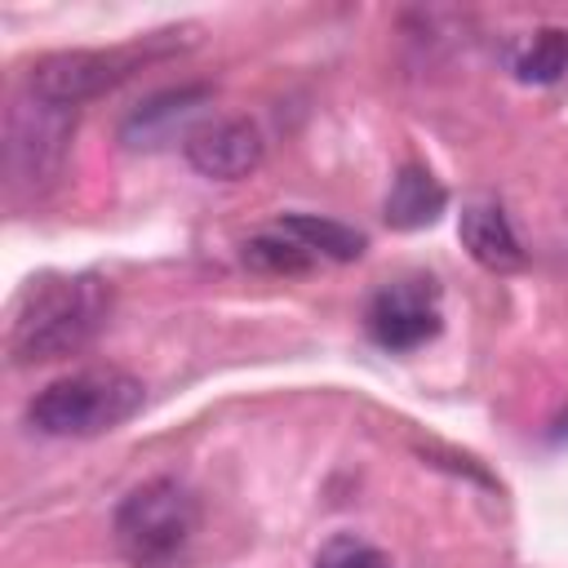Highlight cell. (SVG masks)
Listing matches in <instances>:
<instances>
[{"mask_svg": "<svg viewBox=\"0 0 568 568\" xmlns=\"http://www.w3.org/2000/svg\"><path fill=\"white\" fill-rule=\"evenodd\" d=\"M457 235L466 244V253L484 266V271H497V275H510L524 266V244L510 226V213L501 209V200L493 195H479L462 209V222H457Z\"/></svg>", "mask_w": 568, "mask_h": 568, "instance_id": "cell-9", "label": "cell"}, {"mask_svg": "<svg viewBox=\"0 0 568 568\" xmlns=\"http://www.w3.org/2000/svg\"><path fill=\"white\" fill-rule=\"evenodd\" d=\"M275 226L288 231L297 244H306L315 257H328V262H355L368 248L364 231H355L346 222H333V217H320V213H284Z\"/></svg>", "mask_w": 568, "mask_h": 568, "instance_id": "cell-11", "label": "cell"}, {"mask_svg": "<svg viewBox=\"0 0 568 568\" xmlns=\"http://www.w3.org/2000/svg\"><path fill=\"white\" fill-rule=\"evenodd\" d=\"M240 257H244V266H253V271H262V275H306L320 257L306 248V244H297L288 231H280V226H271V231H262V235H248L244 240V248H240Z\"/></svg>", "mask_w": 568, "mask_h": 568, "instance_id": "cell-13", "label": "cell"}, {"mask_svg": "<svg viewBox=\"0 0 568 568\" xmlns=\"http://www.w3.org/2000/svg\"><path fill=\"white\" fill-rule=\"evenodd\" d=\"M311 568H395V564H390V555L382 546H373V541H364L355 532H333L315 550Z\"/></svg>", "mask_w": 568, "mask_h": 568, "instance_id": "cell-14", "label": "cell"}, {"mask_svg": "<svg viewBox=\"0 0 568 568\" xmlns=\"http://www.w3.org/2000/svg\"><path fill=\"white\" fill-rule=\"evenodd\" d=\"M182 155L186 164L200 173V178H213V182H240L248 173L262 169L266 160V142H262V129L244 115H222V120H200L186 142H182Z\"/></svg>", "mask_w": 568, "mask_h": 568, "instance_id": "cell-7", "label": "cell"}, {"mask_svg": "<svg viewBox=\"0 0 568 568\" xmlns=\"http://www.w3.org/2000/svg\"><path fill=\"white\" fill-rule=\"evenodd\" d=\"M213 98L209 84H178V89H164V93H151L142 106H133L120 124V142L129 151H155L173 138L186 142V133L200 124V106Z\"/></svg>", "mask_w": 568, "mask_h": 568, "instance_id": "cell-8", "label": "cell"}, {"mask_svg": "<svg viewBox=\"0 0 568 568\" xmlns=\"http://www.w3.org/2000/svg\"><path fill=\"white\" fill-rule=\"evenodd\" d=\"M115 550L129 568H186L200 537V497L173 475L138 484L111 519Z\"/></svg>", "mask_w": 568, "mask_h": 568, "instance_id": "cell-2", "label": "cell"}, {"mask_svg": "<svg viewBox=\"0 0 568 568\" xmlns=\"http://www.w3.org/2000/svg\"><path fill=\"white\" fill-rule=\"evenodd\" d=\"M364 324H368V337L382 346V351H417L426 346L439 328H444V311H439V288L435 280L426 275H404V280H390L373 293L368 311H364Z\"/></svg>", "mask_w": 568, "mask_h": 568, "instance_id": "cell-6", "label": "cell"}, {"mask_svg": "<svg viewBox=\"0 0 568 568\" xmlns=\"http://www.w3.org/2000/svg\"><path fill=\"white\" fill-rule=\"evenodd\" d=\"M146 399V386L124 368H80L53 377L27 404V422L53 439H93L124 426Z\"/></svg>", "mask_w": 568, "mask_h": 568, "instance_id": "cell-3", "label": "cell"}, {"mask_svg": "<svg viewBox=\"0 0 568 568\" xmlns=\"http://www.w3.org/2000/svg\"><path fill=\"white\" fill-rule=\"evenodd\" d=\"M444 209H448L444 182H439L426 164H404V169L390 178L382 217H386L395 231H422V226H435Z\"/></svg>", "mask_w": 568, "mask_h": 568, "instance_id": "cell-10", "label": "cell"}, {"mask_svg": "<svg viewBox=\"0 0 568 568\" xmlns=\"http://www.w3.org/2000/svg\"><path fill=\"white\" fill-rule=\"evenodd\" d=\"M75 138V106H58L22 89L4 115V178L9 191H44L58 182Z\"/></svg>", "mask_w": 568, "mask_h": 568, "instance_id": "cell-5", "label": "cell"}, {"mask_svg": "<svg viewBox=\"0 0 568 568\" xmlns=\"http://www.w3.org/2000/svg\"><path fill=\"white\" fill-rule=\"evenodd\" d=\"M111 288L102 275H40L22 288L9 320L13 364H49L84 351L106 324Z\"/></svg>", "mask_w": 568, "mask_h": 568, "instance_id": "cell-1", "label": "cell"}, {"mask_svg": "<svg viewBox=\"0 0 568 568\" xmlns=\"http://www.w3.org/2000/svg\"><path fill=\"white\" fill-rule=\"evenodd\" d=\"M178 36L182 31H151V36H138V40L111 44V49H58V53H44V58L31 62L27 89L36 98L58 102V106H80V102L124 84L133 71L178 53L182 49Z\"/></svg>", "mask_w": 568, "mask_h": 568, "instance_id": "cell-4", "label": "cell"}, {"mask_svg": "<svg viewBox=\"0 0 568 568\" xmlns=\"http://www.w3.org/2000/svg\"><path fill=\"white\" fill-rule=\"evenodd\" d=\"M510 71L519 84H555L568 71V27H537L510 53Z\"/></svg>", "mask_w": 568, "mask_h": 568, "instance_id": "cell-12", "label": "cell"}]
</instances>
